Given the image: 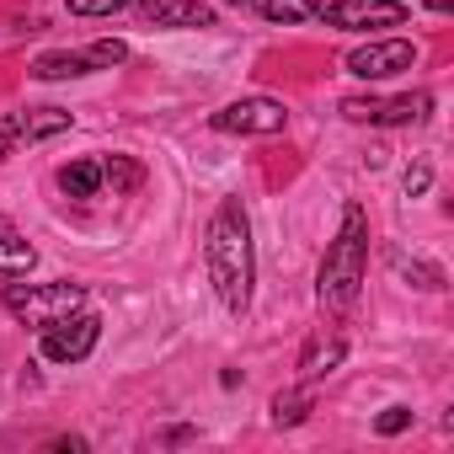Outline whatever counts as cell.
Segmentation results:
<instances>
[{"label": "cell", "instance_id": "obj_1", "mask_svg": "<svg viewBox=\"0 0 454 454\" xmlns=\"http://www.w3.org/2000/svg\"><path fill=\"white\" fill-rule=\"evenodd\" d=\"M252 219H247V203L241 198H224L219 214L208 219V278H214V294L224 310H247L252 305Z\"/></svg>", "mask_w": 454, "mask_h": 454}, {"label": "cell", "instance_id": "obj_2", "mask_svg": "<svg viewBox=\"0 0 454 454\" xmlns=\"http://www.w3.org/2000/svg\"><path fill=\"white\" fill-rule=\"evenodd\" d=\"M364 268H369V214L358 203L342 208V231L337 241L326 247V262H321V284H316V300L321 310H348L364 289Z\"/></svg>", "mask_w": 454, "mask_h": 454}, {"label": "cell", "instance_id": "obj_3", "mask_svg": "<svg viewBox=\"0 0 454 454\" xmlns=\"http://www.w3.org/2000/svg\"><path fill=\"white\" fill-rule=\"evenodd\" d=\"M81 305H86L81 284H6V310L22 316L27 326H54L59 316H70Z\"/></svg>", "mask_w": 454, "mask_h": 454}, {"label": "cell", "instance_id": "obj_4", "mask_svg": "<svg viewBox=\"0 0 454 454\" xmlns=\"http://www.w3.org/2000/svg\"><path fill=\"white\" fill-rule=\"evenodd\" d=\"M97 337H102V321L86 316V310H70L54 326H43V358L49 364H81L97 348Z\"/></svg>", "mask_w": 454, "mask_h": 454}, {"label": "cell", "instance_id": "obj_5", "mask_svg": "<svg viewBox=\"0 0 454 454\" xmlns=\"http://www.w3.org/2000/svg\"><path fill=\"white\" fill-rule=\"evenodd\" d=\"M284 123H289V113L273 97H241V102L214 113L219 134H284Z\"/></svg>", "mask_w": 454, "mask_h": 454}, {"label": "cell", "instance_id": "obj_6", "mask_svg": "<svg viewBox=\"0 0 454 454\" xmlns=\"http://www.w3.org/2000/svg\"><path fill=\"white\" fill-rule=\"evenodd\" d=\"M321 17H326V27H342V33L401 27V22H406V0H332Z\"/></svg>", "mask_w": 454, "mask_h": 454}, {"label": "cell", "instance_id": "obj_7", "mask_svg": "<svg viewBox=\"0 0 454 454\" xmlns=\"http://www.w3.org/2000/svg\"><path fill=\"white\" fill-rule=\"evenodd\" d=\"M411 65H417V43H406V38H380V43H364L348 54V75H358V81H385Z\"/></svg>", "mask_w": 454, "mask_h": 454}, {"label": "cell", "instance_id": "obj_8", "mask_svg": "<svg viewBox=\"0 0 454 454\" xmlns=\"http://www.w3.org/2000/svg\"><path fill=\"white\" fill-rule=\"evenodd\" d=\"M427 97L417 91V97H348L342 102V113L353 118V123H380V129H395V123H422L427 118Z\"/></svg>", "mask_w": 454, "mask_h": 454}, {"label": "cell", "instance_id": "obj_9", "mask_svg": "<svg viewBox=\"0 0 454 454\" xmlns=\"http://www.w3.org/2000/svg\"><path fill=\"white\" fill-rule=\"evenodd\" d=\"M150 27H214V12L203 0H134Z\"/></svg>", "mask_w": 454, "mask_h": 454}, {"label": "cell", "instance_id": "obj_10", "mask_svg": "<svg viewBox=\"0 0 454 454\" xmlns=\"http://www.w3.org/2000/svg\"><path fill=\"white\" fill-rule=\"evenodd\" d=\"M33 262H38L33 241L17 231V224H6V219H0V273H27Z\"/></svg>", "mask_w": 454, "mask_h": 454}, {"label": "cell", "instance_id": "obj_11", "mask_svg": "<svg viewBox=\"0 0 454 454\" xmlns=\"http://www.w3.org/2000/svg\"><path fill=\"white\" fill-rule=\"evenodd\" d=\"M342 353H348L342 337H316V342L305 348V358H300V374H305V380H321V374H332V369L342 364Z\"/></svg>", "mask_w": 454, "mask_h": 454}, {"label": "cell", "instance_id": "obj_12", "mask_svg": "<svg viewBox=\"0 0 454 454\" xmlns=\"http://www.w3.org/2000/svg\"><path fill=\"white\" fill-rule=\"evenodd\" d=\"M252 6H257V17L284 22V27H294V22H316V17H321V0H252Z\"/></svg>", "mask_w": 454, "mask_h": 454}, {"label": "cell", "instance_id": "obj_13", "mask_svg": "<svg viewBox=\"0 0 454 454\" xmlns=\"http://www.w3.org/2000/svg\"><path fill=\"white\" fill-rule=\"evenodd\" d=\"M97 187H102V166H97V160H70V166H59V192H65V198H97Z\"/></svg>", "mask_w": 454, "mask_h": 454}, {"label": "cell", "instance_id": "obj_14", "mask_svg": "<svg viewBox=\"0 0 454 454\" xmlns=\"http://www.w3.org/2000/svg\"><path fill=\"white\" fill-rule=\"evenodd\" d=\"M86 70H91L86 54H43V59H33L38 81H70V75H86Z\"/></svg>", "mask_w": 454, "mask_h": 454}, {"label": "cell", "instance_id": "obj_15", "mask_svg": "<svg viewBox=\"0 0 454 454\" xmlns=\"http://www.w3.org/2000/svg\"><path fill=\"white\" fill-rule=\"evenodd\" d=\"M102 182H107L113 192H134V187L145 182V166L129 160V155H107V160H102Z\"/></svg>", "mask_w": 454, "mask_h": 454}, {"label": "cell", "instance_id": "obj_16", "mask_svg": "<svg viewBox=\"0 0 454 454\" xmlns=\"http://www.w3.org/2000/svg\"><path fill=\"white\" fill-rule=\"evenodd\" d=\"M310 417V390H284L273 395V427H294Z\"/></svg>", "mask_w": 454, "mask_h": 454}, {"label": "cell", "instance_id": "obj_17", "mask_svg": "<svg viewBox=\"0 0 454 454\" xmlns=\"http://www.w3.org/2000/svg\"><path fill=\"white\" fill-rule=\"evenodd\" d=\"M86 59H91V70H113V65H123V59H129V49H123L118 38H107V43H91V49H86Z\"/></svg>", "mask_w": 454, "mask_h": 454}, {"label": "cell", "instance_id": "obj_18", "mask_svg": "<svg viewBox=\"0 0 454 454\" xmlns=\"http://www.w3.org/2000/svg\"><path fill=\"white\" fill-rule=\"evenodd\" d=\"M134 0H70L75 17H113V12H129Z\"/></svg>", "mask_w": 454, "mask_h": 454}, {"label": "cell", "instance_id": "obj_19", "mask_svg": "<svg viewBox=\"0 0 454 454\" xmlns=\"http://www.w3.org/2000/svg\"><path fill=\"white\" fill-rule=\"evenodd\" d=\"M406 427H411V411H406V406H390V411L374 417V433H385V438H395V433H406Z\"/></svg>", "mask_w": 454, "mask_h": 454}, {"label": "cell", "instance_id": "obj_20", "mask_svg": "<svg viewBox=\"0 0 454 454\" xmlns=\"http://www.w3.org/2000/svg\"><path fill=\"white\" fill-rule=\"evenodd\" d=\"M27 134H22V113H12V118H0V160H6L17 145H22Z\"/></svg>", "mask_w": 454, "mask_h": 454}, {"label": "cell", "instance_id": "obj_21", "mask_svg": "<svg viewBox=\"0 0 454 454\" xmlns=\"http://www.w3.org/2000/svg\"><path fill=\"white\" fill-rule=\"evenodd\" d=\"M427 182H433V171H427V166L417 160V166L406 171V198H417V192H427Z\"/></svg>", "mask_w": 454, "mask_h": 454}, {"label": "cell", "instance_id": "obj_22", "mask_svg": "<svg viewBox=\"0 0 454 454\" xmlns=\"http://www.w3.org/2000/svg\"><path fill=\"white\" fill-rule=\"evenodd\" d=\"M427 6H433V12H449V6H454V0H427Z\"/></svg>", "mask_w": 454, "mask_h": 454}, {"label": "cell", "instance_id": "obj_23", "mask_svg": "<svg viewBox=\"0 0 454 454\" xmlns=\"http://www.w3.org/2000/svg\"><path fill=\"white\" fill-rule=\"evenodd\" d=\"M406 6H411V0H406Z\"/></svg>", "mask_w": 454, "mask_h": 454}]
</instances>
